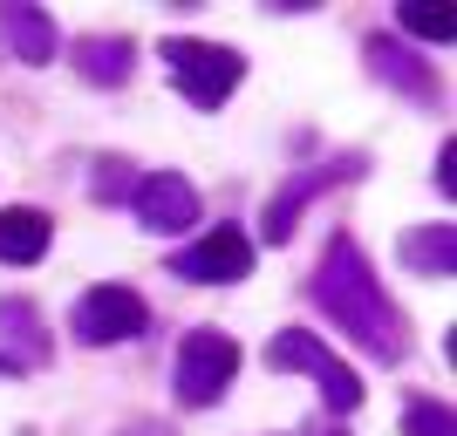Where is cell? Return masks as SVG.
<instances>
[{
	"instance_id": "1",
	"label": "cell",
	"mask_w": 457,
	"mask_h": 436,
	"mask_svg": "<svg viewBox=\"0 0 457 436\" xmlns=\"http://www.w3.org/2000/svg\"><path fill=\"white\" fill-rule=\"evenodd\" d=\"M307 300L321 307V314L342 327L362 355H376L382 368L410 355V321H403V307L376 286L362 246H355L348 232H335V239H328L321 266H314V280H307Z\"/></svg>"
},
{
	"instance_id": "2",
	"label": "cell",
	"mask_w": 457,
	"mask_h": 436,
	"mask_svg": "<svg viewBox=\"0 0 457 436\" xmlns=\"http://www.w3.org/2000/svg\"><path fill=\"white\" fill-rule=\"evenodd\" d=\"M157 62L171 69L178 95H185L191 110H219V103L239 89V76H246V55H239V48H226V41H191V35H171L157 48Z\"/></svg>"
},
{
	"instance_id": "3",
	"label": "cell",
	"mask_w": 457,
	"mask_h": 436,
	"mask_svg": "<svg viewBox=\"0 0 457 436\" xmlns=\"http://www.w3.org/2000/svg\"><path fill=\"white\" fill-rule=\"evenodd\" d=\"M267 368H301V375L321 389V402L335 409V416L362 409V375H355L335 348H321V334H307V327H280V334H273Z\"/></svg>"
},
{
	"instance_id": "4",
	"label": "cell",
	"mask_w": 457,
	"mask_h": 436,
	"mask_svg": "<svg viewBox=\"0 0 457 436\" xmlns=\"http://www.w3.org/2000/svg\"><path fill=\"white\" fill-rule=\"evenodd\" d=\"M232 375H239V341L232 334H219V327H191L185 348H178V402L185 409H212V402L232 389Z\"/></svg>"
},
{
	"instance_id": "5",
	"label": "cell",
	"mask_w": 457,
	"mask_h": 436,
	"mask_svg": "<svg viewBox=\"0 0 457 436\" xmlns=\"http://www.w3.org/2000/svg\"><path fill=\"white\" fill-rule=\"evenodd\" d=\"M69 327H76V341H89V348H116V341H137V334L151 327V307H144L137 286L103 280V286H89V293L76 300Z\"/></svg>"
},
{
	"instance_id": "6",
	"label": "cell",
	"mask_w": 457,
	"mask_h": 436,
	"mask_svg": "<svg viewBox=\"0 0 457 436\" xmlns=\"http://www.w3.org/2000/svg\"><path fill=\"white\" fill-rule=\"evenodd\" d=\"M246 273H253V239L239 226H212L198 246L171 252V280H185V286H232Z\"/></svg>"
},
{
	"instance_id": "7",
	"label": "cell",
	"mask_w": 457,
	"mask_h": 436,
	"mask_svg": "<svg viewBox=\"0 0 457 436\" xmlns=\"http://www.w3.org/2000/svg\"><path fill=\"white\" fill-rule=\"evenodd\" d=\"M362 171V157L348 151V157H335V164H314V171H301V177H287L280 191L267 198V246H287L294 239V226H301V211L321 198V191H335V185H348V177Z\"/></svg>"
},
{
	"instance_id": "8",
	"label": "cell",
	"mask_w": 457,
	"mask_h": 436,
	"mask_svg": "<svg viewBox=\"0 0 457 436\" xmlns=\"http://www.w3.org/2000/svg\"><path fill=\"white\" fill-rule=\"evenodd\" d=\"M130 205H137V218H144L151 232L198 226V191H191V177H178V171H144L137 191H130Z\"/></svg>"
},
{
	"instance_id": "9",
	"label": "cell",
	"mask_w": 457,
	"mask_h": 436,
	"mask_svg": "<svg viewBox=\"0 0 457 436\" xmlns=\"http://www.w3.org/2000/svg\"><path fill=\"white\" fill-rule=\"evenodd\" d=\"M369 76L389 82V89H403L410 103H423V110H430V103H444L437 76H430V69H423V62L410 55L396 35H369Z\"/></svg>"
},
{
	"instance_id": "10",
	"label": "cell",
	"mask_w": 457,
	"mask_h": 436,
	"mask_svg": "<svg viewBox=\"0 0 457 436\" xmlns=\"http://www.w3.org/2000/svg\"><path fill=\"white\" fill-rule=\"evenodd\" d=\"M0 35H7L14 62H28V69L55 62V21L41 14V7H28V0H0Z\"/></svg>"
},
{
	"instance_id": "11",
	"label": "cell",
	"mask_w": 457,
	"mask_h": 436,
	"mask_svg": "<svg viewBox=\"0 0 457 436\" xmlns=\"http://www.w3.org/2000/svg\"><path fill=\"white\" fill-rule=\"evenodd\" d=\"M137 69V41L130 35H82L76 41V76L96 89H123Z\"/></svg>"
},
{
	"instance_id": "12",
	"label": "cell",
	"mask_w": 457,
	"mask_h": 436,
	"mask_svg": "<svg viewBox=\"0 0 457 436\" xmlns=\"http://www.w3.org/2000/svg\"><path fill=\"white\" fill-rule=\"evenodd\" d=\"M0 341H7V375H28L48 361V334H41V314L28 300H0Z\"/></svg>"
},
{
	"instance_id": "13",
	"label": "cell",
	"mask_w": 457,
	"mask_h": 436,
	"mask_svg": "<svg viewBox=\"0 0 457 436\" xmlns=\"http://www.w3.org/2000/svg\"><path fill=\"white\" fill-rule=\"evenodd\" d=\"M48 239H55L48 211H35V205H7L0 211V259L7 266H35L41 252H48Z\"/></svg>"
},
{
	"instance_id": "14",
	"label": "cell",
	"mask_w": 457,
	"mask_h": 436,
	"mask_svg": "<svg viewBox=\"0 0 457 436\" xmlns=\"http://www.w3.org/2000/svg\"><path fill=\"white\" fill-rule=\"evenodd\" d=\"M403 266H410V273H430V280H451V273H457V232H451V218L403 232Z\"/></svg>"
},
{
	"instance_id": "15",
	"label": "cell",
	"mask_w": 457,
	"mask_h": 436,
	"mask_svg": "<svg viewBox=\"0 0 457 436\" xmlns=\"http://www.w3.org/2000/svg\"><path fill=\"white\" fill-rule=\"evenodd\" d=\"M403 35H417V41H451V14H444L437 0H403Z\"/></svg>"
},
{
	"instance_id": "16",
	"label": "cell",
	"mask_w": 457,
	"mask_h": 436,
	"mask_svg": "<svg viewBox=\"0 0 457 436\" xmlns=\"http://www.w3.org/2000/svg\"><path fill=\"white\" fill-rule=\"evenodd\" d=\"M89 191L103 198V205H123V198L137 191V164H130V157H103L96 177H89Z\"/></svg>"
},
{
	"instance_id": "17",
	"label": "cell",
	"mask_w": 457,
	"mask_h": 436,
	"mask_svg": "<svg viewBox=\"0 0 457 436\" xmlns=\"http://www.w3.org/2000/svg\"><path fill=\"white\" fill-rule=\"evenodd\" d=\"M403 436H457V423H451V402H410L403 409Z\"/></svg>"
},
{
	"instance_id": "18",
	"label": "cell",
	"mask_w": 457,
	"mask_h": 436,
	"mask_svg": "<svg viewBox=\"0 0 457 436\" xmlns=\"http://www.w3.org/2000/svg\"><path fill=\"white\" fill-rule=\"evenodd\" d=\"M123 436H171V430H164V423H130Z\"/></svg>"
},
{
	"instance_id": "19",
	"label": "cell",
	"mask_w": 457,
	"mask_h": 436,
	"mask_svg": "<svg viewBox=\"0 0 457 436\" xmlns=\"http://www.w3.org/2000/svg\"><path fill=\"white\" fill-rule=\"evenodd\" d=\"M314 436H342V430H314Z\"/></svg>"
}]
</instances>
